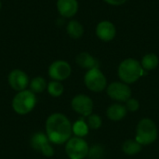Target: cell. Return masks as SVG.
I'll return each mask as SVG.
<instances>
[{"instance_id":"cell-9","label":"cell","mask_w":159,"mask_h":159,"mask_svg":"<svg viewBox=\"0 0 159 159\" xmlns=\"http://www.w3.org/2000/svg\"><path fill=\"white\" fill-rule=\"evenodd\" d=\"M71 106L75 113L83 116H89L93 111V102L90 97L85 94H78L75 96L72 99Z\"/></svg>"},{"instance_id":"cell-11","label":"cell","mask_w":159,"mask_h":159,"mask_svg":"<svg viewBox=\"0 0 159 159\" xmlns=\"http://www.w3.org/2000/svg\"><path fill=\"white\" fill-rule=\"evenodd\" d=\"M116 34V26L108 20H102L98 23L96 28L97 36L102 41H111L115 38Z\"/></svg>"},{"instance_id":"cell-26","label":"cell","mask_w":159,"mask_h":159,"mask_svg":"<svg viewBox=\"0 0 159 159\" xmlns=\"http://www.w3.org/2000/svg\"><path fill=\"white\" fill-rule=\"evenodd\" d=\"M1 7H2V2H1V0H0V9H1Z\"/></svg>"},{"instance_id":"cell-23","label":"cell","mask_w":159,"mask_h":159,"mask_svg":"<svg viewBox=\"0 0 159 159\" xmlns=\"http://www.w3.org/2000/svg\"><path fill=\"white\" fill-rule=\"evenodd\" d=\"M87 124H88L89 129L96 130V129H100L102 127V120L100 116H98L96 114H91V115H89L88 116Z\"/></svg>"},{"instance_id":"cell-10","label":"cell","mask_w":159,"mask_h":159,"mask_svg":"<svg viewBox=\"0 0 159 159\" xmlns=\"http://www.w3.org/2000/svg\"><path fill=\"white\" fill-rule=\"evenodd\" d=\"M7 82L12 89L19 92L27 89V87L30 83V79L28 75L24 71L20 69H14L8 74Z\"/></svg>"},{"instance_id":"cell-3","label":"cell","mask_w":159,"mask_h":159,"mask_svg":"<svg viewBox=\"0 0 159 159\" xmlns=\"http://www.w3.org/2000/svg\"><path fill=\"white\" fill-rule=\"evenodd\" d=\"M36 102V94L30 89H24L16 93L12 99L11 105L15 113L20 116H25L34 110Z\"/></svg>"},{"instance_id":"cell-4","label":"cell","mask_w":159,"mask_h":159,"mask_svg":"<svg viewBox=\"0 0 159 159\" xmlns=\"http://www.w3.org/2000/svg\"><path fill=\"white\" fill-rule=\"evenodd\" d=\"M158 135V130L156 123L150 118H143L136 127L135 140L143 146L152 144Z\"/></svg>"},{"instance_id":"cell-1","label":"cell","mask_w":159,"mask_h":159,"mask_svg":"<svg viewBox=\"0 0 159 159\" xmlns=\"http://www.w3.org/2000/svg\"><path fill=\"white\" fill-rule=\"evenodd\" d=\"M72 123L61 113H53L46 120V134L53 144H63L72 138Z\"/></svg>"},{"instance_id":"cell-6","label":"cell","mask_w":159,"mask_h":159,"mask_svg":"<svg viewBox=\"0 0 159 159\" xmlns=\"http://www.w3.org/2000/svg\"><path fill=\"white\" fill-rule=\"evenodd\" d=\"M86 87L93 92H101L106 89L107 80L99 68L88 70L84 76Z\"/></svg>"},{"instance_id":"cell-8","label":"cell","mask_w":159,"mask_h":159,"mask_svg":"<svg viewBox=\"0 0 159 159\" xmlns=\"http://www.w3.org/2000/svg\"><path fill=\"white\" fill-rule=\"evenodd\" d=\"M108 96L118 102H126L131 98V89L124 82H113L107 87Z\"/></svg>"},{"instance_id":"cell-12","label":"cell","mask_w":159,"mask_h":159,"mask_svg":"<svg viewBox=\"0 0 159 159\" xmlns=\"http://www.w3.org/2000/svg\"><path fill=\"white\" fill-rule=\"evenodd\" d=\"M57 9L64 18H72L78 11L77 0H58Z\"/></svg>"},{"instance_id":"cell-15","label":"cell","mask_w":159,"mask_h":159,"mask_svg":"<svg viewBox=\"0 0 159 159\" xmlns=\"http://www.w3.org/2000/svg\"><path fill=\"white\" fill-rule=\"evenodd\" d=\"M51 143L49 142L48 136L46 133L44 132H35L32 135L31 139H30V145L31 147L35 150V151H38L41 153V151L46 147L48 146V144H50Z\"/></svg>"},{"instance_id":"cell-5","label":"cell","mask_w":159,"mask_h":159,"mask_svg":"<svg viewBox=\"0 0 159 159\" xmlns=\"http://www.w3.org/2000/svg\"><path fill=\"white\" fill-rule=\"evenodd\" d=\"M89 150L88 143L81 137H72L65 144V153L70 159H85Z\"/></svg>"},{"instance_id":"cell-24","label":"cell","mask_w":159,"mask_h":159,"mask_svg":"<svg viewBox=\"0 0 159 159\" xmlns=\"http://www.w3.org/2000/svg\"><path fill=\"white\" fill-rule=\"evenodd\" d=\"M126 108L128 111L129 112H136L139 110L140 108V103L139 102L134 99V98H129L127 102H126Z\"/></svg>"},{"instance_id":"cell-22","label":"cell","mask_w":159,"mask_h":159,"mask_svg":"<svg viewBox=\"0 0 159 159\" xmlns=\"http://www.w3.org/2000/svg\"><path fill=\"white\" fill-rule=\"evenodd\" d=\"M104 152L103 146L97 143L89 148L87 157L89 159H102L104 157Z\"/></svg>"},{"instance_id":"cell-14","label":"cell","mask_w":159,"mask_h":159,"mask_svg":"<svg viewBox=\"0 0 159 159\" xmlns=\"http://www.w3.org/2000/svg\"><path fill=\"white\" fill-rule=\"evenodd\" d=\"M128 114V110L125 105L121 103H114L110 105L106 110L107 117L112 121H120L122 120Z\"/></svg>"},{"instance_id":"cell-13","label":"cell","mask_w":159,"mask_h":159,"mask_svg":"<svg viewBox=\"0 0 159 159\" xmlns=\"http://www.w3.org/2000/svg\"><path fill=\"white\" fill-rule=\"evenodd\" d=\"M75 61L77 65H79L81 68L88 69V70L99 68L100 66L99 61L88 52L79 53L75 58Z\"/></svg>"},{"instance_id":"cell-16","label":"cell","mask_w":159,"mask_h":159,"mask_svg":"<svg viewBox=\"0 0 159 159\" xmlns=\"http://www.w3.org/2000/svg\"><path fill=\"white\" fill-rule=\"evenodd\" d=\"M66 32H67V34H69L70 37L77 39V38H80L83 35L84 27L78 20H70L67 23Z\"/></svg>"},{"instance_id":"cell-7","label":"cell","mask_w":159,"mask_h":159,"mask_svg":"<svg viewBox=\"0 0 159 159\" xmlns=\"http://www.w3.org/2000/svg\"><path fill=\"white\" fill-rule=\"evenodd\" d=\"M48 74L52 80L55 81H63L66 80L72 74L71 65L62 60H58L53 61L48 70Z\"/></svg>"},{"instance_id":"cell-2","label":"cell","mask_w":159,"mask_h":159,"mask_svg":"<svg viewBox=\"0 0 159 159\" xmlns=\"http://www.w3.org/2000/svg\"><path fill=\"white\" fill-rule=\"evenodd\" d=\"M145 74V70L142 67L141 62L132 58L124 60L118 66V76L126 84L136 82Z\"/></svg>"},{"instance_id":"cell-17","label":"cell","mask_w":159,"mask_h":159,"mask_svg":"<svg viewBox=\"0 0 159 159\" xmlns=\"http://www.w3.org/2000/svg\"><path fill=\"white\" fill-rule=\"evenodd\" d=\"M143 149V145L136 140H127L122 144V151L128 156H134L139 154Z\"/></svg>"},{"instance_id":"cell-19","label":"cell","mask_w":159,"mask_h":159,"mask_svg":"<svg viewBox=\"0 0 159 159\" xmlns=\"http://www.w3.org/2000/svg\"><path fill=\"white\" fill-rule=\"evenodd\" d=\"M159 59L155 53H149L143 57L141 65L145 71H152L158 66Z\"/></svg>"},{"instance_id":"cell-21","label":"cell","mask_w":159,"mask_h":159,"mask_svg":"<svg viewBox=\"0 0 159 159\" xmlns=\"http://www.w3.org/2000/svg\"><path fill=\"white\" fill-rule=\"evenodd\" d=\"M47 90L50 96L57 98V97H60L62 95V93L64 91V87L60 81L52 80L49 83H48Z\"/></svg>"},{"instance_id":"cell-18","label":"cell","mask_w":159,"mask_h":159,"mask_svg":"<svg viewBox=\"0 0 159 159\" xmlns=\"http://www.w3.org/2000/svg\"><path fill=\"white\" fill-rule=\"evenodd\" d=\"M48 83L46 79L42 76H35L33 79L30 80L29 83V89L33 91L34 94H40L44 92L45 89H47Z\"/></svg>"},{"instance_id":"cell-25","label":"cell","mask_w":159,"mask_h":159,"mask_svg":"<svg viewBox=\"0 0 159 159\" xmlns=\"http://www.w3.org/2000/svg\"><path fill=\"white\" fill-rule=\"evenodd\" d=\"M104 2L110 4V5H114V6H120L125 4L128 0H103Z\"/></svg>"},{"instance_id":"cell-20","label":"cell","mask_w":159,"mask_h":159,"mask_svg":"<svg viewBox=\"0 0 159 159\" xmlns=\"http://www.w3.org/2000/svg\"><path fill=\"white\" fill-rule=\"evenodd\" d=\"M72 129H73V133L76 137L82 138V137H85L86 135H88L89 128L87 122H85L83 119H79V120H76L73 124Z\"/></svg>"}]
</instances>
